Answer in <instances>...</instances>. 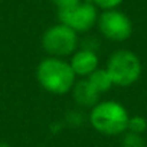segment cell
<instances>
[{"mask_svg":"<svg viewBox=\"0 0 147 147\" xmlns=\"http://www.w3.org/2000/svg\"><path fill=\"white\" fill-rule=\"evenodd\" d=\"M97 26L100 33L111 42H124L133 35L131 19L118 9L102 10L98 15Z\"/></svg>","mask_w":147,"mask_h":147,"instance_id":"6","label":"cell"},{"mask_svg":"<svg viewBox=\"0 0 147 147\" xmlns=\"http://www.w3.org/2000/svg\"><path fill=\"white\" fill-rule=\"evenodd\" d=\"M69 65L77 77L87 78L90 74H92L98 68L100 59H98V55L95 51L81 48V49H77L71 55Z\"/></svg>","mask_w":147,"mask_h":147,"instance_id":"7","label":"cell"},{"mask_svg":"<svg viewBox=\"0 0 147 147\" xmlns=\"http://www.w3.org/2000/svg\"><path fill=\"white\" fill-rule=\"evenodd\" d=\"M51 2L53 3V6H55L58 10H61V9H66V7H71V6H74V5L80 3L81 0H51Z\"/></svg>","mask_w":147,"mask_h":147,"instance_id":"13","label":"cell"},{"mask_svg":"<svg viewBox=\"0 0 147 147\" xmlns=\"http://www.w3.org/2000/svg\"><path fill=\"white\" fill-rule=\"evenodd\" d=\"M78 33L71 28L65 26L63 23H56L48 28L42 35V48L49 56H69L78 49Z\"/></svg>","mask_w":147,"mask_h":147,"instance_id":"4","label":"cell"},{"mask_svg":"<svg viewBox=\"0 0 147 147\" xmlns=\"http://www.w3.org/2000/svg\"><path fill=\"white\" fill-rule=\"evenodd\" d=\"M36 78L39 85L49 94L65 95L72 91L77 82V75L74 74L69 62L63 58L46 56L36 68Z\"/></svg>","mask_w":147,"mask_h":147,"instance_id":"1","label":"cell"},{"mask_svg":"<svg viewBox=\"0 0 147 147\" xmlns=\"http://www.w3.org/2000/svg\"><path fill=\"white\" fill-rule=\"evenodd\" d=\"M127 131L130 133H136V134H144L147 131V120L143 117V115H130V120H128V127H127Z\"/></svg>","mask_w":147,"mask_h":147,"instance_id":"11","label":"cell"},{"mask_svg":"<svg viewBox=\"0 0 147 147\" xmlns=\"http://www.w3.org/2000/svg\"><path fill=\"white\" fill-rule=\"evenodd\" d=\"M0 147H10V144H7L5 141H0Z\"/></svg>","mask_w":147,"mask_h":147,"instance_id":"14","label":"cell"},{"mask_svg":"<svg viewBox=\"0 0 147 147\" xmlns=\"http://www.w3.org/2000/svg\"><path fill=\"white\" fill-rule=\"evenodd\" d=\"M115 87H131L143 72V65L137 53L130 49H118L111 53L105 66Z\"/></svg>","mask_w":147,"mask_h":147,"instance_id":"3","label":"cell"},{"mask_svg":"<svg viewBox=\"0 0 147 147\" xmlns=\"http://www.w3.org/2000/svg\"><path fill=\"white\" fill-rule=\"evenodd\" d=\"M72 95L75 102L81 107L92 108L97 102H100L101 94L90 84L87 78H82L81 81H77L72 88Z\"/></svg>","mask_w":147,"mask_h":147,"instance_id":"8","label":"cell"},{"mask_svg":"<svg viewBox=\"0 0 147 147\" xmlns=\"http://www.w3.org/2000/svg\"><path fill=\"white\" fill-rule=\"evenodd\" d=\"M87 80L90 81V84L102 95L104 92H108L114 84H113V80L110 77V74L107 72L105 68H97L92 74H90V75L87 77Z\"/></svg>","mask_w":147,"mask_h":147,"instance_id":"9","label":"cell"},{"mask_svg":"<svg viewBox=\"0 0 147 147\" xmlns=\"http://www.w3.org/2000/svg\"><path fill=\"white\" fill-rule=\"evenodd\" d=\"M98 15V7L91 0H81L80 3L71 7L58 10L59 23H63L65 26L71 28L78 35L90 32L97 25Z\"/></svg>","mask_w":147,"mask_h":147,"instance_id":"5","label":"cell"},{"mask_svg":"<svg viewBox=\"0 0 147 147\" xmlns=\"http://www.w3.org/2000/svg\"><path fill=\"white\" fill-rule=\"evenodd\" d=\"M88 120L97 133L114 137L123 136L127 131L130 114L121 102L114 100H105L97 102L91 108Z\"/></svg>","mask_w":147,"mask_h":147,"instance_id":"2","label":"cell"},{"mask_svg":"<svg viewBox=\"0 0 147 147\" xmlns=\"http://www.w3.org/2000/svg\"><path fill=\"white\" fill-rule=\"evenodd\" d=\"M91 2L102 10H111V9H117L124 0H91Z\"/></svg>","mask_w":147,"mask_h":147,"instance_id":"12","label":"cell"},{"mask_svg":"<svg viewBox=\"0 0 147 147\" xmlns=\"http://www.w3.org/2000/svg\"><path fill=\"white\" fill-rule=\"evenodd\" d=\"M121 146L123 147H147V143H146V140H144V137L141 134L125 131L123 134Z\"/></svg>","mask_w":147,"mask_h":147,"instance_id":"10","label":"cell"}]
</instances>
